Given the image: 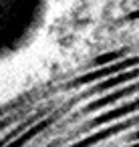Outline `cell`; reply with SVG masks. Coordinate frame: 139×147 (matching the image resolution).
<instances>
[{"label":"cell","mask_w":139,"mask_h":147,"mask_svg":"<svg viewBox=\"0 0 139 147\" xmlns=\"http://www.w3.org/2000/svg\"><path fill=\"white\" fill-rule=\"evenodd\" d=\"M45 0H0V59L22 49L40 26Z\"/></svg>","instance_id":"cell-1"}]
</instances>
